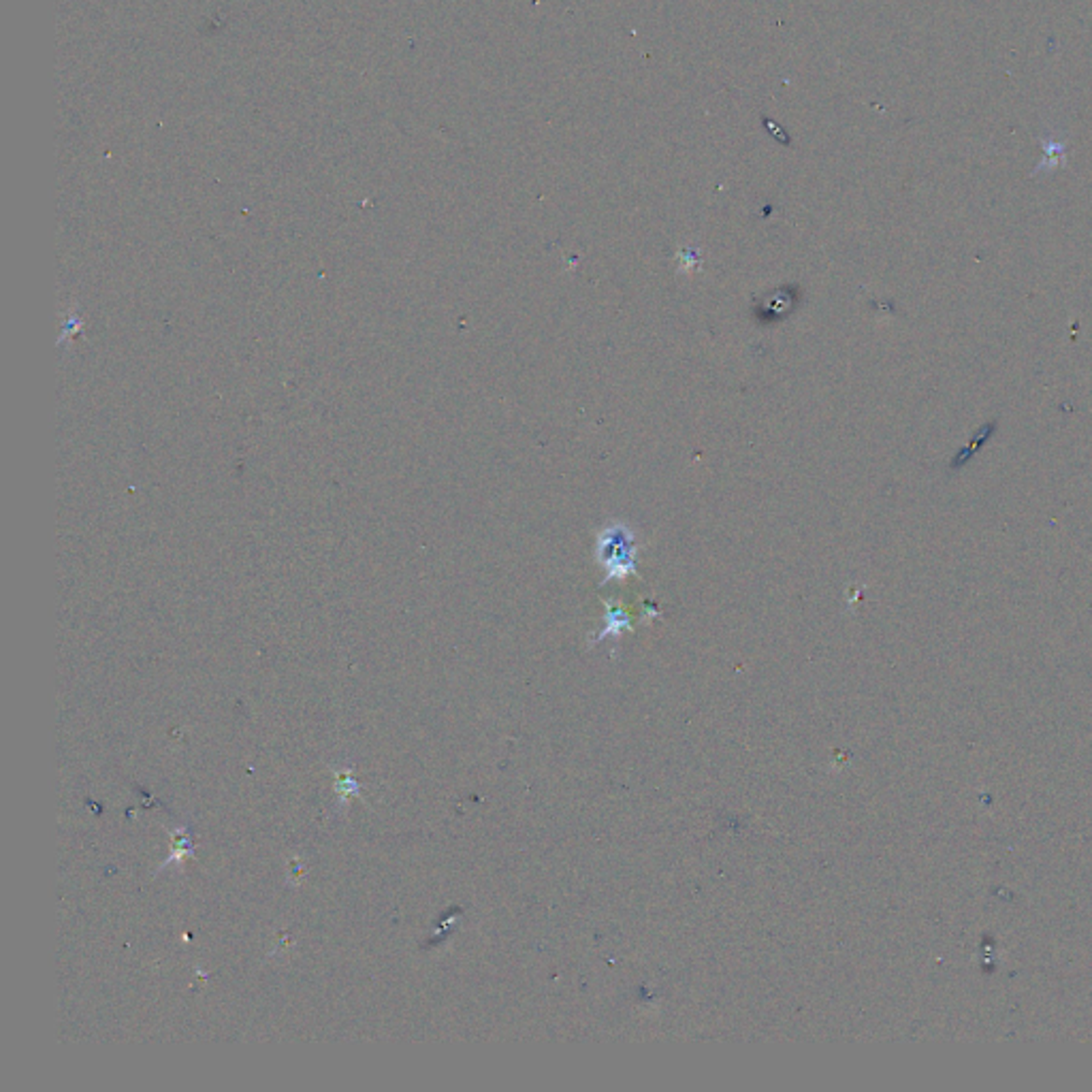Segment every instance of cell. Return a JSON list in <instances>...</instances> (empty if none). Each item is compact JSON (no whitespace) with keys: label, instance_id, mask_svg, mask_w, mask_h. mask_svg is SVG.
<instances>
[{"label":"cell","instance_id":"cell-1","mask_svg":"<svg viewBox=\"0 0 1092 1092\" xmlns=\"http://www.w3.org/2000/svg\"><path fill=\"white\" fill-rule=\"evenodd\" d=\"M357 790H358V783H357V781H355V779H353V777H350V775H346V777H342V779H340V781H338V792H340V794H342V796H343V798H346V794H350V792H357Z\"/></svg>","mask_w":1092,"mask_h":1092}]
</instances>
